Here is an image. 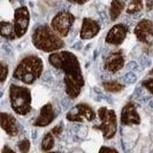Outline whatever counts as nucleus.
I'll return each mask as SVG.
<instances>
[{"mask_svg":"<svg viewBox=\"0 0 153 153\" xmlns=\"http://www.w3.org/2000/svg\"><path fill=\"white\" fill-rule=\"evenodd\" d=\"M7 152L14 153V150H12V149H9L8 146H5V147L2 149V151H1V153H7Z\"/></svg>","mask_w":153,"mask_h":153,"instance_id":"27","label":"nucleus"},{"mask_svg":"<svg viewBox=\"0 0 153 153\" xmlns=\"http://www.w3.org/2000/svg\"><path fill=\"white\" fill-rule=\"evenodd\" d=\"M8 76V66L5 62H1V84H4Z\"/></svg>","mask_w":153,"mask_h":153,"instance_id":"22","label":"nucleus"},{"mask_svg":"<svg viewBox=\"0 0 153 153\" xmlns=\"http://www.w3.org/2000/svg\"><path fill=\"white\" fill-rule=\"evenodd\" d=\"M100 31L99 23L90 17H84L82 21V27L79 31V37L83 40H89V39L94 38Z\"/></svg>","mask_w":153,"mask_h":153,"instance_id":"14","label":"nucleus"},{"mask_svg":"<svg viewBox=\"0 0 153 153\" xmlns=\"http://www.w3.org/2000/svg\"><path fill=\"white\" fill-rule=\"evenodd\" d=\"M31 40H32V45L37 50L46 53L60 51L65 46L61 37L53 30L51 25L47 24H42L35 28Z\"/></svg>","mask_w":153,"mask_h":153,"instance_id":"2","label":"nucleus"},{"mask_svg":"<svg viewBox=\"0 0 153 153\" xmlns=\"http://www.w3.org/2000/svg\"><path fill=\"white\" fill-rule=\"evenodd\" d=\"M124 54L122 51H112L111 53L107 54V56L104 60V68L111 74H115L120 71L124 67Z\"/></svg>","mask_w":153,"mask_h":153,"instance_id":"11","label":"nucleus"},{"mask_svg":"<svg viewBox=\"0 0 153 153\" xmlns=\"http://www.w3.org/2000/svg\"><path fill=\"white\" fill-rule=\"evenodd\" d=\"M134 33L138 39V42L147 46L153 45V21L149 19H142L136 24Z\"/></svg>","mask_w":153,"mask_h":153,"instance_id":"9","label":"nucleus"},{"mask_svg":"<svg viewBox=\"0 0 153 153\" xmlns=\"http://www.w3.org/2000/svg\"><path fill=\"white\" fill-rule=\"evenodd\" d=\"M50 65L63 73L65 91L69 98H77L84 86V76L77 56L69 51H56L48 56Z\"/></svg>","mask_w":153,"mask_h":153,"instance_id":"1","label":"nucleus"},{"mask_svg":"<svg viewBox=\"0 0 153 153\" xmlns=\"http://www.w3.org/2000/svg\"><path fill=\"white\" fill-rule=\"evenodd\" d=\"M70 4H77V5H83V4H86L89 0H67Z\"/></svg>","mask_w":153,"mask_h":153,"instance_id":"25","label":"nucleus"},{"mask_svg":"<svg viewBox=\"0 0 153 153\" xmlns=\"http://www.w3.org/2000/svg\"><path fill=\"white\" fill-rule=\"evenodd\" d=\"M120 122L122 126H138L140 123V116L137 112V107L134 102H127L122 108Z\"/></svg>","mask_w":153,"mask_h":153,"instance_id":"12","label":"nucleus"},{"mask_svg":"<svg viewBox=\"0 0 153 153\" xmlns=\"http://www.w3.org/2000/svg\"><path fill=\"white\" fill-rule=\"evenodd\" d=\"M9 101L10 107L14 111V113L17 115H28L31 112V91L27 86L12 84L9 86Z\"/></svg>","mask_w":153,"mask_h":153,"instance_id":"4","label":"nucleus"},{"mask_svg":"<svg viewBox=\"0 0 153 153\" xmlns=\"http://www.w3.org/2000/svg\"><path fill=\"white\" fill-rule=\"evenodd\" d=\"M98 117L100 120L98 129L101 131L106 140L112 139L117 131V117L115 111L107 107H100L98 109Z\"/></svg>","mask_w":153,"mask_h":153,"instance_id":"5","label":"nucleus"},{"mask_svg":"<svg viewBox=\"0 0 153 153\" xmlns=\"http://www.w3.org/2000/svg\"><path fill=\"white\" fill-rule=\"evenodd\" d=\"M0 121H1V128L2 130L10 137H15L19 135V126L16 122V119L13 115L1 112L0 113Z\"/></svg>","mask_w":153,"mask_h":153,"instance_id":"15","label":"nucleus"},{"mask_svg":"<svg viewBox=\"0 0 153 153\" xmlns=\"http://www.w3.org/2000/svg\"><path fill=\"white\" fill-rule=\"evenodd\" d=\"M54 146V135L51 132H46L44 135V137L42 139V144H40V149L42 151L47 152V151H51Z\"/></svg>","mask_w":153,"mask_h":153,"instance_id":"18","label":"nucleus"},{"mask_svg":"<svg viewBox=\"0 0 153 153\" xmlns=\"http://www.w3.org/2000/svg\"><path fill=\"white\" fill-rule=\"evenodd\" d=\"M9 2H12V4H13V2H14V0H9Z\"/></svg>","mask_w":153,"mask_h":153,"instance_id":"28","label":"nucleus"},{"mask_svg":"<svg viewBox=\"0 0 153 153\" xmlns=\"http://www.w3.org/2000/svg\"><path fill=\"white\" fill-rule=\"evenodd\" d=\"M143 8H144L143 0H131L129 2V5L126 8V13L128 15H134L138 12H140Z\"/></svg>","mask_w":153,"mask_h":153,"instance_id":"19","label":"nucleus"},{"mask_svg":"<svg viewBox=\"0 0 153 153\" xmlns=\"http://www.w3.org/2000/svg\"><path fill=\"white\" fill-rule=\"evenodd\" d=\"M43 70H44L43 60L37 55L30 54L24 56L17 63L13 73V77L22 82L23 84L30 85L42 76Z\"/></svg>","mask_w":153,"mask_h":153,"instance_id":"3","label":"nucleus"},{"mask_svg":"<svg viewBox=\"0 0 153 153\" xmlns=\"http://www.w3.org/2000/svg\"><path fill=\"white\" fill-rule=\"evenodd\" d=\"M55 117H56V114H55L53 105L51 102H47V104H45L43 107L40 108L38 117L36 119L33 126L35 127H40V128L47 127V126H50L55 120Z\"/></svg>","mask_w":153,"mask_h":153,"instance_id":"13","label":"nucleus"},{"mask_svg":"<svg viewBox=\"0 0 153 153\" xmlns=\"http://www.w3.org/2000/svg\"><path fill=\"white\" fill-rule=\"evenodd\" d=\"M101 151H114V152H117L116 149H113V147H105V146L100 147V152H101Z\"/></svg>","mask_w":153,"mask_h":153,"instance_id":"26","label":"nucleus"},{"mask_svg":"<svg viewBox=\"0 0 153 153\" xmlns=\"http://www.w3.org/2000/svg\"><path fill=\"white\" fill-rule=\"evenodd\" d=\"M19 151L22 153H27L29 152V150H30V140L29 139H22L19 144Z\"/></svg>","mask_w":153,"mask_h":153,"instance_id":"21","label":"nucleus"},{"mask_svg":"<svg viewBox=\"0 0 153 153\" xmlns=\"http://www.w3.org/2000/svg\"><path fill=\"white\" fill-rule=\"evenodd\" d=\"M66 119L70 122H91L96 119V112L89 104L81 102L69 111L66 114Z\"/></svg>","mask_w":153,"mask_h":153,"instance_id":"7","label":"nucleus"},{"mask_svg":"<svg viewBox=\"0 0 153 153\" xmlns=\"http://www.w3.org/2000/svg\"><path fill=\"white\" fill-rule=\"evenodd\" d=\"M126 8V4L123 0H112L111 6H109V17L112 21H116L122 12Z\"/></svg>","mask_w":153,"mask_h":153,"instance_id":"16","label":"nucleus"},{"mask_svg":"<svg viewBox=\"0 0 153 153\" xmlns=\"http://www.w3.org/2000/svg\"><path fill=\"white\" fill-rule=\"evenodd\" d=\"M142 85L145 88L147 91H150L153 94V77H149V78L144 79Z\"/></svg>","mask_w":153,"mask_h":153,"instance_id":"23","label":"nucleus"},{"mask_svg":"<svg viewBox=\"0 0 153 153\" xmlns=\"http://www.w3.org/2000/svg\"><path fill=\"white\" fill-rule=\"evenodd\" d=\"M14 29L16 38H22L30 24V12L27 6H20L14 12Z\"/></svg>","mask_w":153,"mask_h":153,"instance_id":"8","label":"nucleus"},{"mask_svg":"<svg viewBox=\"0 0 153 153\" xmlns=\"http://www.w3.org/2000/svg\"><path fill=\"white\" fill-rule=\"evenodd\" d=\"M102 88L107 92L116 93V92L122 91L123 89H124V85L121 84L120 82H116V81H108V82H104L102 83Z\"/></svg>","mask_w":153,"mask_h":153,"instance_id":"20","label":"nucleus"},{"mask_svg":"<svg viewBox=\"0 0 153 153\" xmlns=\"http://www.w3.org/2000/svg\"><path fill=\"white\" fill-rule=\"evenodd\" d=\"M0 33H1V36L4 38L7 39V40L16 39L14 23L7 22V21H1V23H0Z\"/></svg>","mask_w":153,"mask_h":153,"instance_id":"17","label":"nucleus"},{"mask_svg":"<svg viewBox=\"0 0 153 153\" xmlns=\"http://www.w3.org/2000/svg\"><path fill=\"white\" fill-rule=\"evenodd\" d=\"M74 22H75V16L70 12L61 10L52 19L51 27L60 37H66V36H68Z\"/></svg>","mask_w":153,"mask_h":153,"instance_id":"6","label":"nucleus"},{"mask_svg":"<svg viewBox=\"0 0 153 153\" xmlns=\"http://www.w3.org/2000/svg\"><path fill=\"white\" fill-rule=\"evenodd\" d=\"M128 32H129L128 25H126L123 23L114 24L108 30L107 35L105 37V42L107 44H109V45H115V46L121 45L123 42H124V39L127 38Z\"/></svg>","mask_w":153,"mask_h":153,"instance_id":"10","label":"nucleus"},{"mask_svg":"<svg viewBox=\"0 0 153 153\" xmlns=\"http://www.w3.org/2000/svg\"><path fill=\"white\" fill-rule=\"evenodd\" d=\"M62 130H63L62 126L61 124H59V126H55L53 129H52V134H53L55 137H59V136L62 134Z\"/></svg>","mask_w":153,"mask_h":153,"instance_id":"24","label":"nucleus"}]
</instances>
